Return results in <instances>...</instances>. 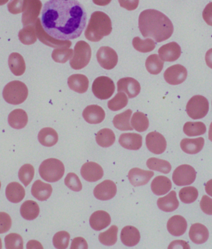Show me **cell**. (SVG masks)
<instances>
[{
	"instance_id": "obj_1",
	"label": "cell",
	"mask_w": 212,
	"mask_h": 249,
	"mask_svg": "<svg viewBox=\"0 0 212 249\" xmlns=\"http://www.w3.org/2000/svg\"><path fill=\"white\" fill-rule=\"evenodd\" d=\"M87 15L77 0H49L42 11L41 22L46 33L55 39H77L85 28Z\"/></svg>"
},
{
	"instance_id": "obj_2",
	"label": "cell",
	"mask_w": 212,
	"mask_h": 249,
	"mask_svg": "<svg viewBox=\"0 0 212 249\" xmlns=\"http://www.w3.org/2000/svg\"><path fill=\"white\" fill-rule=\"evenodd\" d=\"M138 27L143 36L152 38L156 42L168 39L174 31L171 20L163 13L155 10L142 11L138 19Z\"/></svg>"
},
{
	"instance_id": "obj_3",
	"label": "cell",
	"mask_w": 212,
	"mask_h": 249,
	"mask_svg": "<svg viewBox=\"0 0 212 249\" xmlns=\"http://www.w3.org/2000/svg\"><path fill=\"white\" fill-rule=\"evenodd\" d=\"M112 22L108 15L102 11H96L91 15L85 33V37L89 41H100L112 32Z\"/></svg>"
},
{
	"instance_id": "obj_4",
	"label": "cell",
	"mask_w": 212,
	"mask_h": 249,
	"mask_svg": "<svg viewBox=\"0 0 212 249\" xmlns=\"http://www.w3.org/2000/svg\"><path fill=\"white\" fill-rule=\"evenodd\" d=\"M3 96L4 100L11 105L21 104L28 98V87L24 83L20 81H13L4 87Z\"/></svg>"
},
{
	"instance_id": "obj_5",
	"label": "cell",
	"mask_w": 212,
	"mask_h": 249,
	"mask_svg": "<svg viewBox=\"0 0 212 249\" xmlns=\"http://www.w3.org/2000/svg\"><path fill=\"white\" fill-rule=\"evenodd\" d=\"M39 174L45 181L53 183L59 181L64 176V163L57 159H49L40 165Z\"/></svg>"
},
{
	"instance_id": "obj_6",
	"label": "cell",
	"mask_w": 212,
	"mask_h": 249,
	"mask_svg": "<svg viewBox=\"0 0 212 249\" xmlns=\"http://www.w3.org/2000/svg\"><path fill=\"white\" fill-rule=\"evenodd\" d=\"M91 58L90 46L84 40H80L75 45L74 54L70 61V66L74 70H81L88 66Z\"/></svg>"
},
{
	"instance_id": "obj_7",
	"label": "cell",
	"mask_w": 212,
	"mask_h": 249,
	"mask_svg": "<svg viewBox=\"0 0 212 249\" xmlns=\"http://www.w3.org/2000/svg\"><path fill=\"white\" fill-rule=\"evenodd\" d=\"M209 110V103L206 98L202 95L192 97L187 103L186 112L190 118L199 120L206 116Z\"/></svg>"
},
{
	"instance_id": "obj_8",
	"label": "cell",
	"mask_w": 212,
	"mask_h": 249,
	"mask_svg": "<svg viewBox=\"0 0 212 249\" xmlns=\"http://www.w3.org/2000/svg\"><path fill=\"white\" fill-rule=\"evenodd\" d=\"M115 85L111 78L101 76L94 81L92 91L98 99L108 100L113 96L115 91Z\"/></svg>"
},
{
	"instance_id": "obj_9",
	"label": "cell",
	"mask_w": 212,
	"mask_h": 249,
	"mask_svg": "<svg viewBox=\"0 0 212 249\" xmlns=\"http://www.w3.org/2000/svg\"><path fill=\"white\" fill-rule=\"evenodd\" d=\"M35 30L38 39L42 43L46 46L51 47L53 48H70L71 42L70 40H62L50 36L49 34L46 33L42 25L41 20L38 18L35 22Z\"/></svg>"
},
{
	"instance_id": "obj_10",
	"label": "cell",
	"mask_w": 212,
	"mask_h": 249,
	"mask_svg": "<svg viewBox=\"0 0 212 249\" xmlns=\"http://www.w3.org/2000/svg\"><path fill=\"white\" fill-rule=\"evenodd\" d=\"M196 178L195 169L191 165L184 164L176 168L173 174V180L176 185L182 187L191 185Z\"/></svg>"
},
{
	"instance_id": "obj_11",
	"label": "cell",
	"mask_w": 212,
	"mask_h": 249,
	"mask_svg": "<svg viewBox=\"0 0 212 249\" xmlns=\"http://www.w3.org/2000/svg\"><path fill=\"white\" fill-rule=\"evenodd\" d=\"M42 3L40 0H26L23 7L22 22L24 27L35 24L41 13Z\"/></svg>"
},
{
	"instance_id": "obj_12",
	"label": "cell",
	"mask_w": 212,
	"mask_h": 249,
	"mask_svg": "<svg viewBox=\"0 0 212 249\" xmlns=\"http://www.w3.org/2000/svg\"><path fill=\"white\" fill-rule=\"evenodd\" d=\"M98 63L102 68L106 70H111L117 66L118 55L113 49L103 46L99 48L97 53Z\"/></svg>"
},
{
	"instance_id": "obj_13",
	"label": "cell",
	"mask_w": 212,
	"mask_h": 249,
	"mask_svg": "<svg viewBox=\"0 0 212 249\" xmlns=\"http://www.w3.org/2000/svg\"><path fill=\"white\" fill-rule=\"evenodd\" d=\"M187 77V69L179 64L169 67L164 73V80L167 84L172 85L182 84L186 80Z\"/></svg>"
},
{
	"instance_id": "obj_14",
	"label": "cell",
	"mask_w": 212,
	"mask_h": 249,
	"mask_svg": "<svg viewBox=\"0 0 212 249\" xmlns=\"http://www.w3.org/2000/svg\"><path fill=\"white\" fill-rule=\"evenodd\" d=\"M146 145L148 149L155 154H162L166 150L167 142L164 137L158 132L147 134Z\"/></svg>"
},
{
	"instance_id": "obj_15",
	"label": "cell",
	"mask_w": 212,
	"mask_h": 249,
	"mask_svg": "<svg viewBox=\"0 0 212 249\" xmlns=\"http://www.w3.org/2000/svg\"><path fill=\"white\" fill-rule=\"evenodd\" d=\"M117 194V187L114 181L107 179L98 184L94 190V195L99 200H109Z\"/></svg>"
},
{
	"instance_id": "obj_16",
	"label": "cell",
	"mask_w": 212,
	"mask_h": 249,
	"mask_svg": "<svg viewBox=\"0 0 212 249\" xmlns=\"http://www.w3.org/2000/svg\"><path fill=\"white\" fill-rule=\"evenodd\" d=\"M81 175L85 180L89 182H96L104 176L101 166L93 161H89L82 166Z\"/></svg>"
},
{
	"instance_id": "obj_17",
	"label": "cell",
	"mask_w": 212,
	"mask_h": 249,
	"mask_svg": "<svg viewBox=\"0 0 212 249\" xmlns=\"http://www.w3.org/2000/svg\"><path fill=\"white\" fill-rule=\"evenodd\" d=\"M141 86L137 80L131 77L121 78L117 82L118 92L124 91L129 98L136 97L140 93Z\"/></svg>"
},
{
	"instance_id": "obj_18",
	"label": "cell",
	"mask_w": 212,
	"mask_h": 249,
	"mask_svg": "<svg viewBox=\"0 0 212 249\" xmlns=\"http://www.w3.org/2000/svg\"><path fill=\"white\" fill-rule=\"evenodd\" d=\"M160 59L164 62H175L181 55V49L177 42H169L161 47L158 50Z\"/></svg>"
},
{
	"instance_id": "obj_19",
	"label": "cell",
	"mask_w": 212,
	"mask_h": 249,
	"mask_svg": "<svg viewBox=\"0 0 212 249\" xmlns=\"http://www.w3.org/2000/svg\"><path fill=\"white\" fill-rule=\"evenodd\" d=\"M154 172L149 170H144L139 168H133L129 172L128 178L134 187H140L146 185L154 176Z\"/></svg>"
},
{
	"instance_id": "obj_20",
	"label": "cell",
	"mask_w": 212,
	"mask_h": 249,
	"mask_svg": "<svg viewBox=\"0 0 212 249\" xmlns=\"http://www.w3.org/2000/svg\"><path fill=\"white\" fill-rule=\"evenodd\" d=\"M82 116L89 124H97L104 120L106 113L102 107L97 105H89L84 109Z\"/></svg>"
},
{
	"instance_id": "obj_21",
	"label": "cell",
	"mask_w": 212,
	"mask_h": 249,
	"mask_svg": "<svg viewBox=\"0 0 212 249\" xmlns=\"http://www.w3.org/2000/svg\"><path fill=\"white\" fill-rule=\"evenodd\" d=\"M111 223L110 215L104 211L93 213L89 219L91 227L95 231H101L108 227Z\"/></svg>"
},
{
	"instance_id": "obj_22",
	"label": "cell",
	"mask_w": 212,
	"mask_h": 249,
	"mask_svg": "<svg viewBox=\"0 0 212 249\" xmlns=\"http://www.w3.org/2000/svg\"><path fill=\"white\" fill-rule=\"evenodd\" d=\"M187 223L186 219L180 215L171 217L167 223V229L169 232L174 236H180L186 232Z\"/></svg>"
},
{
	"instance_id": "obj_23",
	"label": "cell",
	"mask_w": 212,
	"mask_h": 249,
	"mask_svg": "<svg viewBox=\"0 0 212 249\" xmlns=\"http://www.w3.org/2000/svg\"><path fill=\"white\" fill-rule=\"evenodd\" d=\"M119 142L120 145L125 149L137 150L142 147L143 139L140 134L124 133L120 135Z\"/></svg>"
},
{
	"instance_id": "obj_24",
	"label": "cell",
	"mask_w": 212,
	"mask_h": 249,
	"mask_svg": "<svg viewBox=\"0 0 212 249\" xmlns=\"http://www.w3.org/2000/svg\"><path fill=\"white\" fill-rule=\"evenodd\" d=\"M31 193L33 196L38 200L44 201L50 198L52 193V187L50 184L38 179L33 183Z\"/></svg>"
},
{
	"instance_id": "obj_25",
	"label": "cell",
	"mask_w": 212,
	"mask_h": 249,
	"mask_svg": "<svg viewBox=\"0 0 212 249\" xmlns=\"http://www.w3.org/2000/svg\"><path fill=\"white\" fill-rule=\"evenodd\" d=\"M120 239L122 243L127 247L137 245L140 241L139 231L133 226H126L122 229L121 234H120Z\"/></svg>"
},
{
	"instance_id": "obj_26",
	"label": "cell",
	"mask_w": 212,
	"mask_h": 249,
	"mask_svg": "<svg viewBox=\"0 0 212 249\" xmlns=\"http://www.w3.org/2000/svg\"><path fill=\"white\" fill-rule=\"evenodd\" d=\"M189 237L194 244H204L209 237L208 229L202 224H194L190 228Z\"/></svg>"
},
{
	"instance_id": "obj_27",
	"label": "cell",
	"mask_w": 212,
	"mask_h": 249,
	"mask_svg": "<svg viewBox=\"0 0 212 249\" xmlns=\"http://www.w3.org/2000/svg\"><path fill=\"white\" fill-rule=\"evenodd\" d=\"M68 85L71 90L78 93H84L88 89L89 80L82 74H74L68 78Z\"/></svg>"
},
{
	"instance_id": "obj_28",
	"label": "cell",
	"mask_w": 212,
	"mask_h": 249,
	"mask_svg": "<svg viewBox=\"0 0 212 249\" xmlns=\"http://www.w3.org/2000/svg\"><path fill=\"white\" fill-rule=\"evenodd\" d=\"M28 123V116L23 109L13 110L8 116V123L11 127L21 129L26 126Z\"/></svg>"
},
{
	"instance_id": "obj_29",
	"label": "cell",
	"mask_w": 212,
	"mask_h": 249,
	"mask_svg": "<svg viewBox=\"0 0 212 249\" xmlns=\"http://www.w3.org/2000/svg\"><path fill=\"white\" fill-rule=\"evenodd\" d=\"M157 205L158 208L164 212H173L177 210L179 203L175 191H171L166 196L158 199Z\"/></svg>"
},
{
	"instance_id": "obj_30",
	"label": "cell",
	"mask_w": 212,
	"mask_h": 249,
	"mask_svg": "<svg viewBox=\"0 0 212 249\" xmlns=\"http://www.w3.org/2000/svg\"><path fill=\"white\" fill-rule=\"evenodd\" d=\"M25 190L21 184L12 182L6 188V196L9 201L13 203H18L24 198Z\"/></svg>"
},
{
	"instance_id": "obj_31",
	"label": "cell",
	"mask_w": 212,
	"mask_h": 249,
	"mask_svg": "<svg viewBox=\"0 0 212 249\" xmlns=\"http://www.w3.org/2000/svg\"><path fill=\"white\" fill-rule=\"evenodd\" d=\"M205 140L203 138L196 139L185 138L180 142V148L188 154H196L200 152L204 146Z\"/></svg>"
},
{
	"instance_id": "obj_32",
	"label": "cell",
	"mask_w": 212,
	"mask_h": 249,
	"mask_svg": "<svg viewBox=\"0 0 212 249\" xmlns=\"http://www.w3.org/2000/svg\"><path fill=\"white\" fill-rule=\"evenodd\" d=\"M171 188L172 183L170 179L165 176L156 177L151 184V190L154 194L158 196L167 194Z\"/></svg>"
},
{
	"instance_id": "obj_33",
	"label": "cell",
	"mask_w": 212,
	"mask_h": 249,
	"mask_svg": "<svg viewBox=\"0 0 212 249\" xmlns=\"http://www.w3.org/2000/svg\"><path fill=\"white\" fill-rule=\"evenodd\" d=\"M9 67L15 76H21L26 71V63L23 57L19 53H13L9 57Z\"/></svg>"
},
{
	"instance_id": "obj_34",
	"label": "cell",
	"mask_w": 212,
	"mask_h": 249,
	"mask_svg": "<svg viewBox=\"0 0 212 249\" xmlns=\"http://www.w3.org/2000/svg\"><path fill=\"white\" fill-rule=\"evenodd\" d=\"M38 140L44 146L50 147L57 143L59 136L55 129L51 127H45L41 129L38 134Z\"/></svg>"
},
{
	"instance_id": "obj_35",
	"label": "cell",
	"mask_w": 212,
	"mask_h": 249,
	"mask_svg": "<svg viewBox=\"0 0 212 249\" xmlns=\"http://www.w3.org/2000/svg\"><path fill=\"white\" fill-rule=\"evenodd\" d=\"M131 114L132 111L131 109H127L122 113L117 114L113 120V124L115 128L122 131H132L133 128L130 123Z\"/></svg>"
},
{
	"instance_id": "obj_36",
	"label": "cell",
	"mask_w": 212,
	"mask_h": 249,
	"mask_svg": "<svg viewBox=\"0 0 212 249\" xmlns=\"http://www.w3.org/2000/svg\"><path fill=\"white\" fill-rule=\"evenodd\" d=\"M20 213L22 217L26 220H33L39 216L40 208L36 202L33 200H28L21 206Z\"/></svg>"
},
{
	"instance_id": "obj_37",
	"label": "cell",
	"mask_w": 212,
	"mask_h": 249,
	"mask_svg": "<svg viewBox=\"0 0 212 249\" xmlns=\"http://www.w3.org/2000/svg\"><path fill=\"white\" fill-rule=\"evenodd\" d=\"M96 141L100 147H109L115 142V134L113 130L109 128L102 129L98 132L96 136Z\"/></svg>"
},
{
	"instance_id": "obj_38",
	"label": "cell",
	"mask_w": 212,
	"mask_h": 249,
	"mask_svg": "<svg viewBox=\"0 0 212 249\" xmlns=\"http://www.w3.org/2000/svg\"><path fill=\"white\" fill-rule=\"evenodd\" d=\"M20 41L24 45H32L37 41L35 24L24 26L18 35Z\"/></svg>"
},
{
	"instance_id": "obj_39",
	"label": "cell",
	"mask_w": 212,
	"mask_h": 249,
	"mask_svg": "<svg viewBox=\"0 0 212 249\" xmlns=\"http://www.w3.org/2000/svg\"><path fill=\"white\" fill-rule=\"evenodd\" d=\"M131 127L136 131L142 132L146 131L149 127V120L147 116L142 112H136L131 119Z\"/></svg>"
},
{
	"instance_id": "obj_40",
	"label": "cell",
	"mask_w": 212,
	"mask_h": 249,
	"mask_svg": "<svg viewBox=\"0 0 212 249\" xmlns=\"http://www.w3.org/2000/svg\"><path fill=\"white\" fill-rule=\"evenodd\" d=\"M147 71L152 75H158L161 73L164 67V61L156 54L149 55L145 62Z\"/></svg>"
},
{
	"instance_id": "obj_41",
	"label": "cell",
	"mask_w": 212,
	"mask_h": 249,
	"mask_svg": "<svg viewBox=\"0 0 212 249\" xmlns=\"http://www.w3.org/2000/svg\"><path fill=\"white\" fill-rule=\"evenodd\" d=\"M147 165L149 169L166 174L171 172L172 168L169 161L155 158L149 159L147 161Z\"/></svg>"
},
{
	"instance_id": "obj_42",
	"label": "cell",
	"mask_w": 212,
	"mask_h": 249,
	"mask_svg": "<svg viewBox=\"0 0 212 249\" xmlns=\"http://www.w3.org/2000/svg\"><path fill=\"white\" fill-rule=\"evenodd\" d=\"M183 131L187 136L194 137L203 135L207 128L202 122H187L184 124Z\"/></svg>"
},
{
	"instance_id": "obj_43",
	"label": "cell",
	"mask_w": 212,
	"mask_h": 249,
	"mask_svg": "<svg viewBox=\"0 0 212 249\" xmlns=\"http://www.w3.org/2000/svg\"><path fill=\"white\" fill-rule=\"evenodd\" d=\"M118 228L112 226L108 231L100 233L99 240L100 243L106 246H114L117 241Z\"/></svg>"
},
{
	"instance_id": "obj_44",
	"label": "cell",
	"mask_w": 212,
	"mask_h": 249,
	"mask_svg": "<svg viewBox=\"0 0 212 249\" xmlns=\"http://www.w3.org/2000/svg\"><path fill=\"white\" fill-rule=\"evenodd\" d=\"M132 44L135 50L142 53L153 51L156 47L155 42L149 38L142 40L139 37H136L133 39Z\"/></svg>"
},
{
	"instance_id": "obj_45",
	"label": "cell",
	"mask_w": 212,
	"mask_h": 249,
	"mask_svg": "<svg viewBox=\"0 0 212 249\" xmlns=\"http://www.w3.org/2000/svg\"><path fill=\"white\" fill-rule=\"evenodd\" d=\"M128 102V98L126 94L119 92L113 99L109 101L108 107L111 111H119L127 106Z\"/></svg>"
},
{
	"instance_id": "obj_46",
	"label": "cell",
	"mask_w": 212,
	"mask_h": 249,
	"mask_svg": "<svg viewBox=\"0 0 212 249\" xmlns=\"http://www.w3.org/2000/svg\"><path fill=\"white\" fill-rule=\"evenodd\" d=\"M35 170L33 166L31 164H24L22 165L19 171V178L20 181L24 184L25 187H28L32 181L34 177Z\"/></svg>"
},
{
	"instance_id": "obj_47",
	"label": "cell",
	"mask_w": 212,
	"mask_h": 249,
	"mask_svg": "<svg viewBox=\"0 0 212 249\" xmlns=\"http://www.w3.org/2000/svg\"><path fill=\"white\" fill-rule=\"evenodd\" d=\"M198 192L197 188L187 187L182 188L179 192V198L182 203L191 204L197 200Z\"/></svg>"
},
{
	"instance_id": "obj_48",
	"label": "cell",
	"mask_w": 212,
	"mask_h": 249,
	"mask_svg": "<svg viewBox=\"0 0 212 249\" xmlns=\"http://www.w3.org/2000/svg\"><path fill=\"white\" fill-rule=\"evenodd\" d=\"M73 52L67 48H57L52 52V57L55 62L65 64L72 58Z\"/></svg>"
},
{
	"instance_id": "obj_49",
	"label": "cell",
	"mask_w": 212,
	"mask_h": 249,
	"mask_svg": "<svg viewBox=\"0 0 212 249\" xmlns=\"http://www.w3.org/2000/svg\"><path fill=\"white\" fill-rule=\"evenodd\" d=\"M70 235L66 231H60L53 237V244L55 248L66 249L69 245Z\"/></svg>"
},
{
	"instance_id": "obj_50",
	"label": "cell",
	"mask_w": 212,
	"mask_h": 249,
	"mask_svg": "<svg viewBox=\"0 0 212 249\" xmlns=\"http://www.w3.org/2000/svg\"><path fill=\"white\" fill-rule=\"evenodd\" d=\"M6 249H23V239L18 234L11 233L4 239Z\"/></svg>"
},
{
	"instance_id": "obj_51",
	"label": "cell",
	"mask_w": 212,
	"mask_h": 249,
	"mask_svg": "<svg viewBox=\"0 0 212 249\" xmlns=\"http://www.w3.org/2000/svg\"><path fill=\"white\" fill-rule=\"evenodd\" d=\"M65 184L67 187L74 192H80L82 190L81 181L77 174L74 173H69L65 179Z\"/></svg>"
},
{
	"instance_id": "obj_52",
	"label": "cell",
	"mask_w": 212,
	"mask_h": 249,
	"mask_svg": "<svg viewBox=\"0 0 212 249\" xmlns=\"http://www.w3.org/2000/svg\"><path fill=\"white\" fill-rule=\"evenodd\" d=\"M12 225L10 215L4 212H0V234H4L10 230Z\"/></svg>"
},
{
	"instance_id": "obj_53",
	"label": "cell",
	"mask_w": 212,
	"mask_h": 249,
	"mask_svg": "<svg viewBox=\"0 0 212 249\" xmlns=\"http://www.w3.org/2000/svg\"><path fill=\"white\" fill-rule=\"evenodd\" d=\"M200 206L201 210L205 214L212 215V198L204 195L201 199Z\"/></svg>"
},
{
	"instance_id": "obj_54",
	"label": "cell",
	"mask_w": 212,
	"mask_h": 249,
	"mask_svg": "<svg viewBox=\"0 0 212 249\" xmlns=\"http://www.w3.org/2000/svg\"><path fill=\"white\" fill-rule=\"evenodd\" d=\"M8 10L13 15L19 14L23 11L22 0H13L8 4Z\"/></svg>"
},
{
	"instance_id": "obj_55",
	"label": "cell",
	"mask_w": 212,
	"mask_h": 249,
	"mask_svg": "<svg viewBox=\"0 0 212 249\" xmlns=\"http://www.w3.org/2000/svg\"><path fill=\"white\" fill-rule=\"evenodd\" d=\"M120 6L128 11H133L138 8L139 0H118Z\"/></svg>"
},
{
	"instance_id": "obj_56",
	"label": "cell",
	"mask_w": 212,
	"mask_h": 249,
	"mask_svg": "<svg viewBox=\"0 0 212 249\" xmlns=\"http://www.w3.org/2000/svg\"><path fill=\"white\" fill-rule=\"evenodd\" d=\"M203 18L208 25L212 26V2L209 3L203 11Z\"/></svg>"
},
{
	"instance_id": "obj_57",
	"label": "cell",
	"mask_w": 212,
	"mask_h": 249,
	"mask_svg": "<svg viewBox=\"0 0 212 249\" xmlns=\"http://www.w3.org/2000/svg\"><path fill=\"white\" fill-rule=\"evenodd\" d=\"M88 244L82 237H76L71 242V249H88Z\"/></svg>"
},
{
	"instance_id": "obj_58",
	"label": "cell",
	"mask_w": 212,
	"mask_h": 249,
	"mask_svg": "<svg viewBox=\"0 0 212 249\" xmlns=\"http://www.w3.org/2000/svg\"><path fill=\"white\" fill-rule=\"evenodd\" d=\"M205 62L207 66L212 69V49H209L205 54Z\"/></svg>"
},
{
	"instance_id": "obj_59",
	"label": "cell",
	"mask_w": 212,
	"mask_h": 249,
	"mask_svg": "<svg viewBox=\"0 0 212 249\" xmlns=\"http://www.w3.org/2000/svg\"><path fill=\"white\" fill-rule=\"evenodd\" d=\"M112 0H93V3L97 5L104 6L108 5L111 3Z\"/></svg>"
},
{
	"instance_id": "obj_60",
	"label": "cell",
	"mask_w": 212,
	"mask_h": 249,
	"mask_svg": "<svg viewBox=\"0 0 212 249\" xmlns=\"http://www.w3.org/2000/svg\"><path fill=\"white\" fill-rule=\"evenodd\" d=\"M205 188L207 194L212 197V179L206 183Z\"/></svg>"
},
{
	"instance_id": "obj_61",
	"label": "cell",
	"mask_w": 212,
	"mask_h": 249,
	"mask_svg": "<svg viewBox=\"0 0 212 249\" xmlns=\"http://www.w3.org/2000/svg\"><path fill=\"white\" fill-rule=\"evenodd\" d=\"M209 140L212 142V122L211 125H210V128L209 131Z\"/></svg>"
},
{
	"instance_id": "obj_62",
	"label": "cell",
	"mask_w": 212,
	"mask_h": 249,
	"mask_svg": "<svg viewBox=\"0 0 212 249\" xmlns=\"http://www.w3.org/2000/svg\"><path fill=\"white\" fill-rule=\"evenodd\" d=\"M1 248H2V242H1V238H0V249H1Z\"/></svg>"
},
{
	"instance_id": "obj_63",
	"label": "cell",
	"mask_w": 212,
	"mask_h": 249,
	"mask_svg": "<svg viewBox=\"0 0 212 249\" xmlns=\"http://www.w3.org/2000/svg\"><path fill=\"white\" fill-rule=\"evenodd\" d=\"M1 181H0V189H1Z\"/></svg>"
}]
</instances>
